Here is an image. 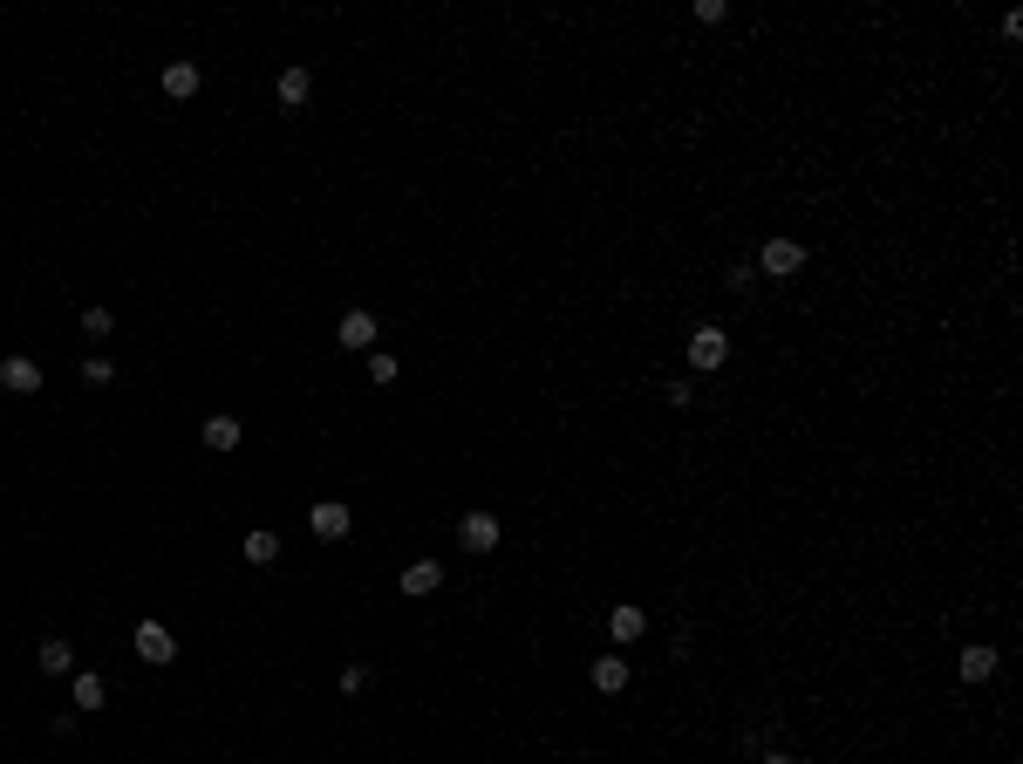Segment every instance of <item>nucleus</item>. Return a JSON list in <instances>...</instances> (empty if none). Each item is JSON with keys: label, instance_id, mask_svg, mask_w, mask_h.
<instances>
[{"label": "nucleus", "instance_id": "nucleus-1", "mask_svg": "<svg viewBox=\"0 0 1023 764\" xmlns=\"http://www.w3.org/2000/svg\"><path fill=\"white\" fill-rule=\"evenodd\" d=\"M758 267L771 273V280H792L798 267H805V246L798 239H764V253H758Z\"/></svg>", "mask_w": 1023, "mask_h": 764}, {"label": "nucleus", "instance_id": "nucleus-2", "mask_svg": "<svg viewBox=\"0 0 1023 764\" xmlns=\"http://www.w3.org/2000/svg\"><path fill=\"white\" fill-rule=\"evenodd\" d=\"M137 655L164 669V662H178V635H171L164 621H144V628H137Z\"/></svg>", "mask_w": 1023, "mask_h": 764}, {"label": "nucleus", "instance_id": "nucleus-3", "mask_svg": "<svg viewBox=\"0 0 1023 764\" xmlns=\"http://www.w3.org/2000/svg\"><path fill=\"white\" fill-rule=\"evenodd\" d=\"M307 526H314L321 539H348V526H355V512H348L341 498H321V505L307 512Z\"/></svg>", "mask_w": 1023, "mask_h": 764}, {"label": "nucleus", "instance_id": "nucleus-4", "mask_svg": "<svg viewBox=\"0 0 1023 764\" xmlns=\"http://www.w3.org/2000/svg\"><path fill=\"white\" fill-rule=\"evenodd\" d=\"M723 355H730V335H723V328H696V335H689V362H696V369H723Z\"/></svg>", "mask_w": 1023, "mask_h": 764}, {"label": "nucleus", "instance_id": "nucleus-5", "mask_svg": "<svg viewBox=\"0 0 1023 764\" xmlns=\"http://www.w3.org/2000/svg\"><path fill=\"white\" fill-rule=\"evenodd\" d=\"M0 389H14V396H35V389H41V369L28 362V355H7V362H0Z\"/></svg>", "mask_w": 1023, "mask_h": 764}, {"label": "nucleus", "instance_id": "nucleus-6", "mask_svg": "<svg viewBox=\"0 0 1023 764\" xmlns=\"http://www.w3.org/2000/svg\"><path fill=\"white\" fill-rule=\"evenodd\" d=\"M341 348H376V314L369 307H348L341 314Z\"/></svg>", "mask_w": 1023, "mask_h": 764}, {"label": "nucleus", "instance_id": "nucleus-7", "mask_svg": "<svg viewBox=\"0 0 1023 764\" xmlns=\"http://www.w3.org/2000/svg\"><path fill=\"white\" fill-rule=\"evenodd\" d=\"M457 539H464L471 553H492V546H498V519H492V512H471V519L457 526Z\"/></svg>", "mask_w": 1023, "mask_h": 764}, {"label": "nucleus", "instance_id": "nucleus-8", "mask_svg": "<svg viewBox=\"0 0 1023 764\" xmlns=\"http://www.w3.org/2000/svg\"><path fill=\"white\" fill-rule=\"evenodd\" d=\"M35 662H41V676H76V649H69L62 635H48V642H41V655H35Z\"/></svg>", "mask_w": 1023, "mask_h": 764}, {"label": "nucleus", "instance_id": "nucleus-9", "mask_svg": "<svg viewBox=\"0 0 1023 764\" xmlns=\"http://www.w3.org/2000/svg\"><path fill=\"white\" fill-rule=\"evenodd\" d=\"M437 587H444V567L437 560H410L403 567V594H437Z\"/></svg>", "mask_w": 1023, "mask_h": 764}, {"label": "nucleus", "instance_id": "nucleus-10", "mask_svg": "<svg viewBox=\"0 0 1023 764\" xmlns=\"http://www.w3.org/2000/svg\"><path fill=\"white\" fill-rule=\"evenodd\" d=\"M164 96H198V62H164Z\"/></svg>", "mask_w": 1023, "mask_h": 764}, {"label": "nucleus", "instance_id": "nucleus-11", "mask_svg": "<svg viewBox=\"0 0 1023 764\" xmlns=\"http://www.w3.org/2000/svg\"><path fill=\"white\" fill-rule=\"evenodd\" d=\"M273 89H280V110H301L307 89H314V76H307V69H280V82H273Z\"/></svg>", "mask_w": 1023, "mask_h": 764}, {"label": "nucleus", "instance_id": "nucleus-12", "mask_svg": "<svg viewBox=\"0 0 1023 764\" xmlns=\"http://www.w3.org/2000/svg\"><path fill=\"white\" fill-rule=\"evenodd\" d=\"M212 451H239V417H205V430H198Z\"/></svg>", "mask_w": 1023, "mask_h": 764}, {"label": "nucleus", "instance_id": "nucleus-13", "mask_svg": "<svg viewBox=\"0 0 1023 764\" xmlns=\"http://www.w3.org/2000/svg\"><path fill=\"white\" fill-rule=\"evenodd\" d=\"M594 689H601V696L628 689V662H621V655H601V662H594Z\"/></svg>", "mask_w": 1023, "mask_h": 764}, {"label": "nucleus", "instance_id": "nucleus-14", "mask_svg": "<svg viewBox=\"0 0 1023 764\" xmlns=\"http://www.w3.org/2000/svg\"><path fill=\"white\" fill-rule=\"evenodd\" d=\"M996 676V649H962V683H989Z\"/></svg>", "mask_w": 1023, "mask_h": 764}, {"label": "nucleus", "instance_id": "nucleus-15", "mask_svg": "<svg viewBox=\"0 0 1023 764\" xmlns=\"http://www.w3.org/2000/svg\"><path fill=\"white\" fill-rule=\"evenodd\" d=\"M607 628H614V642H635V635L648 628V614L642 608H614V614H607Z\"/></svg>", "mask_w": 1023, "mask_h": 764}, {"label": "nucleus", "instance_id": "nucleus-16", "mask_svg": "<svg viewBox=\"0 0 1023 764\" xmlns=\"http://www.w3.org/2000/svg\"><path fill=\"white\" fill-rule=\"evenodd\" d=\"M239 553H246L253 567H273V553H280V539H273V533H246V546H239Z\"/></svg>", "mask_w": 1023, "mask_h": 764}, {"label": "nucleus", "instance_id": "nucleus-17", "mask_svg": "<svg viewBox=\"0 0 1023 764\" xmlns=\"http://www.w3.org/2000/svg\"><path fill=\"white\" fill-rule=\"evenodd\" d=\"M103 696H110L103 676H76V710H103Z\"/></svg>", "mask_w": 1023, "mask_h": 764}, {"label": "nucleus", "instance_id": "nucleus-18", "mask_svg": "<svg viewBox=\"0 0 1023 764\" xmlns=\"http://www.w3.org/2000/svg\"><path fill=\"white\" fill-rule=\"evenodd\" d=\"M110 307H82V335H96V342H110Z\"/></svg>", "mask_w": 1023, "mask_h": 764}, {"label": "nucleus", "instance_id": "nucleus-19", "mask_svg": "<svg viewBox=\"0 0 1023 764\" xmlns=\"http://www.w3.org/2000/svg\"><path fill=\"white\" fill-rule=\"evenodd\" d=\"M82 382H96V389H110V382H116V369H110V362H103V355H96V362H82Z\"/></svg>", "mask_w": 1023, "mask_h": 764}, {"label": "nucleus", "instance_id": "nucleus-20", "mask_svg": "<svg viewBox=\"0 0 1023 764\" xmlns=\"http://www.w3.org/2000/svg\"><path fill=\"white\" fill-rule=\"evenodd\" d=\"M369 382H396V355H376L369 362Z\"/></svg>", "mask_w": 1023, "mask_h": 764}, {"label": "nucleus", "instance_id": "nucleus-21", "mask_svg": "<svg viewBox=\"0 0 1023 764\" xmlns=\"http://www.w3.org/2000/svg\"><path fill=\"white\" fill-rule=\"evenodd\" d=\"M764 764H792V758H785V751H764Z\"/></svg>", "mask_w": 1023, "mask_h": 764}]
</instances>
